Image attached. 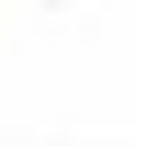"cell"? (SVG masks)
<instances>
[{"mask_svg": "<svg viewBox=\"0 0 158 147\" xmlns=\"http://www.w3.org/2000/svg\"><path fill=\"white\" fill-rule=\"evenodd\" d=\"M34 11H56V0H34Z\"/></svg>", "mask_w": 158, "mask_h": 147, "instance_id": "1", "label": "cell"}]
</instances>
